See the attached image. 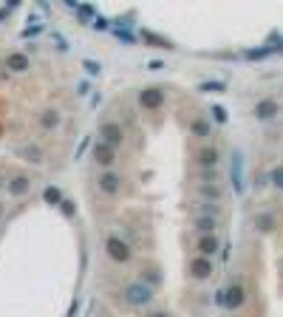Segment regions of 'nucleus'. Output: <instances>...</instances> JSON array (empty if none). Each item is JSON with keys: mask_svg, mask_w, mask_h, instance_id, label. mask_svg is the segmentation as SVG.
Masks as SVG:
<instances>
[{"mask_svg": "<svg viewBox=\"0 0 283 317\" xmlns=\"http://www.w3.org/2000/svg\"><path fill=\"white\" fill-rule=\"evenodd\" d=\"M105 250H108V255L113 258V261H119V263H125L130 258V250H128V244H125L122 238H108V244H105Z\"/></svg>", "mask_w": 283, "mask_h": 317, "instance_id": "nucleus-1", "label": "nucleus"}, {"mask_svg": "<svg viewBox=\"0 0 283 317\" xmlns=\"http://www.w3.org/2000/svg\"><path fill=\"white\" fill-rule=\"evenodd\" d=\"M139 102H142V108L156 110L161 102H164V91H161V88H148V91L139 94Z\"/></svg>", "mask_w": 283, "mask_h": 317, "instance_id": "nucleus-2", "label": "nucleus"}, {"mask_svg": "<svg viewBox=\"0 0 283 317\" xmlns=\"http://www.w3.org/2000/svg\"><path fill=\"white\" fill-rule=\"evenodd\" d=\"M99 136H102V142H105V145H111L113 150H116V147L122 145V128H119V125H113V122L102 125V130H99Z\"/></svg>", "mask_w": 283, "mask_h": 317, "instance_id": "nucleus-3", "label": "nucleus"}, {"mask_svg": "<svg viewBox=\"0 0 283 317\" xmlns=\"http://www.w3.org/2000/svg\"><path fill=\"white\" fill-rule=\"evenodd\" d=\"M221 298H224L227 309H241V303H244V289H241V283L227 286V292H221Z\"/></svg>", "mask_w": 283, "mask_h": 317, "instance_id": "nucleus-4", "label": "nucleus"}, {"mask_svg": "<svg viewBox=\"0 0 283 317\" xmlns=\"http://www.w3.org/2000/svg\"><path fill=\"white\" fill-rule=\"evenodd\" d=\"M128 303H130V306H145V303H150V289L142 286V283H133V286L128 289Z\"/></svg>", "mask_w": 283, "mask_h": 317, "instance_id": "nucleus-5", "label": "nucleus"}, {"mask_svg": "<svg viewBox=\"0 0 283 317\" xmlns=\"http://www.w3.org/2000/svg\"><path fill=\"white\" fill-rule=\"evenodd\" d=\"M93 158H97L102 167H111V165H113V147L105 145V142L99 139L97 145H93Z\"/></svg>", "mask_w": 283, "mask_h": 317, "instance_id": "nucleus-6", "label": "nucleus"}, {"mask_svg": "<svg viewBox=\"0 0 283 317\" xmlns=\"http://www.w3.org/2000/svg\"><path fill=\"white\" fill-rule=\"evenodd\" d=\"M193 269V278L196 281H207L209 275H213V263H209V258H196V261L190 263Z\"/></svg>", "mask_w": 283, "mask_h": 317, "instance_id": "nucleus-7", "label": "nucleus"}, {"mask_svg": "<svg viewBox=\"0 0 283 317\" xmlns=\"http://www.w3.org/2000/svg\"><path fill=\"white\" fill-rule=\"evenodd\" d=\"M229 176H232V184L235 190H244V182H241V176H244V162H241V153H232V167H229Z\"/></svg>", "mask_w": 283, "mask_h": 317, "instance_id": "nucleus-8", "label": "nucleus"}, {"mask_svg": "<svg viewBox=\"0 0 283 317\" xmlns=\"http://www.w3.org/2000/svg\"><path fill=\"white\" fill-rule=\"evenodd\" d=\"M99 190L108 193V195H113L119 190V176L116 173H102V176H99Z\"/></svg>", "mask_w": 283, "mask_h": 317, "instance_id": "nucleus-9", "label": "nucleus"}, {"mask_svg": "<svg viewBox=\"0 0 283 317\" xmlns=\"http://www.w3.org/2000/svg\"><path fill=\"white\" fill-rule=\"evenodd\" d=\"M275 114H277V102H275V99H264V102L255 105V116H258V119H272Z\"/></svg>", "mask_w": 283, "mask_h": 317, "instance_id": "nucleus-10", "label": "nucleus"}, {"mask_svg": "<svg viewBox=\"0 0 283 317\" xmlns=\"http://www.w3.org/2000/svg\"><path fill=\"white\" fill-rule=\"evenodd\" d=\"M218 250V238L209 232V235H204L201 241H198V252H201V258H209L213 252Z\"/></svg>", "mask_w": 283, "mask_h": 317, "instance_id": "nucleus-11", "label": "nucleus"}, {"mask_svg": "<svg viewBox=\"0 0 283 317\" xmlns=\"http://www.w3.org/2000/svg\"><path fill=\"white\" fill-rule=\"evenodd\" d=\"M6 68L9 71H29V57L26 54H9L6 57Z\"/></svg>", "mask_w": 283, "mask_h": 317, "instance_id": "nucleus-12", "label": "nucleus"}, {"mask_svg": "<svg viewBox=\"0 0 283 317\" xmlns=\"http://www.w3.org/2000/svg\"><path fill=\"white\" fill-rule=\"evenodd\" d=\"M29 187H31V182H29L26 176H14L12 182L6 184V190H9L12 195H23V193H29Z\"/></svg>", "mask_w": 283, "mask_h": 317, "instance_id": "nucleus-13", "label": "nucleus"}, {"mask_svg": "<svg viewBox=\"0 0 283 317\" xmlns=\"http://www.w3.org/2000/svg\"><path fill=\"white\" fill-rule=\"evenodd\" d=\"M40 122H43V128H45V130H54L57 125H60V114H57V110H45Z\"/></svg>", "mask_w": 283, "mask_h": 317, "instance_id": "nucleus-14", "label": "nucleus"}, {"mask_svg": "<svg viewBox=\"0 0 283 317\" xmlns=\"http://www.w3.org/2000/svg\"><path fill=\"white\" fill-rule=\"evenodd\" d=\"M216 162H218V153L209 147V150H201V165L204 167H216Z\"/></svg>", "mask_w": 283, "mask_h": 317, "instance_id": "nucleus-15", "label": "nucleus"}, {"mask_svg": "<svg viewBox=\"0 0 283 317\" xmlns=\"http://www.w3.org/2000/svg\"><path fill=\"white\" fill-rule=\"evenodd\" d=\"M213 227H216V218H213V215H204V218H198V230L201 232H213Z\"/></svg>", "mask_w": 283, "mask_h": 317, "instance_id": "nucleus-16", "label": "nucleus"}, {"mask_svg": "<svg viewBox=\"0 0 283 317\" xmlns=\"http://www.w3.org/2000/svg\"><path fill=\"white\" fill-rule=\"evenodd\" d=\"M26 156H29V162H34V165L43 162V153H40L37 147H26Z\"/></svg>", "mask_w": 283, "mask_h": 317, "instance_id": "nucleus-17", "label": "nucleus"}, {"mask_svg": "<svg viewBox=\"0 0 283 317\" xmlns=\"http://www.w3.org/2000/svg\"><path fill=\"white\" fill-rule=\"evenodd\" d=\"M272 184H275L277 190H283V167H275V170H272Z\"/></svg>", "mask_w": 283, "mask_h": 317, "instance_id": "nucleus-18", "label": "nucleus"}, {"mask_svg": "<svg viewBox=\"0 0 283 317\" xmlns=\"http://www.w3.org/2000/svg\"><path fill=\"white\" fill-rule=\"evenodd\" d=\"M193 133L196 136H209V125L207 122H193Z\"/></svg>", "mask_w": 283, "mask_h": 317, "instance_id": "nucleus-19", "label": "nucleus"}, {"mask_svg": "<svg viewBox=\"0 0 283 317\" xmlns=\"http://www.w3.org/2000/svg\"><path fill=\"white\" fill-rule=\"evenodd\" d=\"M201 91H224V82H204Z\"/></svg>", "mask_w": 283, "mask_h": 317, "instance_id": "nucleus-20", "label": "nucleus"}, {"mask_svg": "<svg viewBox=\"0 0 283 317\" xmlns=\"http://www.w3.org/2000/svg\"><path fill=\"white\" fill-rule=\"evenodd\" d=\"M45 201H60V190L49 187V190H45Z\"/></svg>", "mask_w": 283, "mask_h": 317, "instance_id": "nucleus-21", "label": "nucleus"}, {"mask_svg": "<svg viewBox=\"0 0 283 317\" xmlns=\"http://www.w3.org/2000/svg\"><path fill=\"white\" fill-rule=\"evenodd\" d=\"M213 116H216V122H227V114H224V108H213Z\"/></svg>", "mask_w": 283, "mask_h": 317, "instance_id": "nucleus-22", "label": "nucleus"}, {"mask_svg": "<svg viewBox=\"0 0 283 317\" xmlns=\"http://www.w3.org/2000/svg\"><path fill=\"white\" fill-rule=\"evenodd\" d=\"M85 68H88L91 74H99V65H97V62H85Z\"/></svg>", "mask_w": 283, "mask_h": 317, "instance_id": "nucleus-23", "label": "nucleus"}, {"mask_svg": "<svg viewBox=\"0 0 283 317\" xmlns=\"http://www.w3.org/2000/svg\"><path fill=\"white\" fill-rule=\"evenodd\" d=\"M153 317H161V314H153Z\"/></svg>", "mask_w": 283, "mask_h": 317, "instance_id": "nucleus-24", "label": "nucleus"}]
</instances>
